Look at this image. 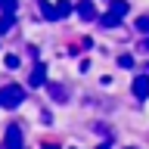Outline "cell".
<instances>
[{
	"mask_svg": "<svg viewBox=\"0 0 149 149\" xmlns=\"http://www.w3.org/2000/svg\"><path fill=\"white\" fill-rule=\"evenodd\" d=\"M40 16H44L47 22H59V16H56V3H50V0H40Z\"/></svg>",
	"mask_w": 149,
	"mask_h": 149,
	"instance_id": "6",
	"label": "cell"
},
{
	"mask_svg": "<svg viewBox=\"0 0 149 149\" xmlns=\"http://www.w3.org/2000/svg\"><path fill=\"white\" fill-rule=\"evenodd\" d=\"M140 50H146V53H149V37H143V44H140Z\"/></svg>",
	"mask_w": 149,
	"mask_h": 149,
	"instance_id": "16",
	"label": "cell"
},
{
	"mask_svg": "<svg viewBox=\"0 0 149 149\" xmlns=\"http://www.w3.org/2000/svg\"><path fill=\"white\" fill-rule=\"evenodd\" d=\"M127 149H134V146H127Z\"/></svg>",
	"mask_w": 149,
	"mask_h": 149,
	"instance_id": "19",
	"label": "cell"
},
{
	"mask_svg": "<svg viewBox=\"0 0 149 149\" xmlns=\"http://www.w3.org/2000/svg\"><path fill=\"white\" fill-rule=\"evenodd\" d=\"M44 81H47V65H44V62H37V65H34V72L28 74V87H40Z\"/></svg>",
	"mask_w": 149,
	"mask_h": 149,
	"instance_id": "5",
	"label": "cell"
},
{
	"mask_svg": "<svg viewBox=\"0 0 149 149\" xmlns=\"http://www.w3.org/2000/svg\"><path fill=\"white\" fill-rule=\"evenodd\" d=\"M78 16H81L84 22L100 19V16H96V3H93V0H81V3H78Z\"/></svg>",
	"mask_w": 149,
	"mask_h": 149,
	"instance_id": "4",
	"label": "cell"
},
{
	"mask_svg": "<svg viewBox=\"0 0 149 149\" xmlns=\"http://www.w3.org/2000/svg\"><path fill=\"white\" fill-rule=\"evenodd\" d=\"M0 9H3V13H16V9H19V0H0Z\"/></svg>",
	"mask_w": 149,
	"mask_h": 149,
	"instance_id": "13",
	"label": "cell"
},
{
	"mask_svg": "<svg viewBox=\"0 0 149 149\" xmlns=\"http://www.w3.org/2000/svg\"><path fill=\"white\" fill-rule=\"evenodd\" d=\"M44 149H56V143H44Z\"/></svg>",
	"mask_w": 149,
	"mask_h": 149,
	"instance_id": "17",
	"label": "cell"
},
{
	"mask_svg": "<svg viewBox=\"0 0 149 149\" xmlns=\"http://www.w3.org/2000/svg\"><path fill=\"white\" fill-rule=\"evenodd\" d=\"M3 65H6V68H19V56H16V53H9L6 59H3Z\"/></svg>",
	"mask_w": 149,
	"mask_h": 149,
	"instance_id": "15",
	"label": "cell"
},
{
	"mask_svg": "<svg viewBox=\"0 0 149 149\" xmlns=\"http://www.w3.org/2000/svg\"><path fill=\"white\" fill-rule=\"evenodd\" d=\"M3 149H22V130H19V124H6V134H3Z\"/></svg>",
	"mask_w": 149,
	"mask_h": 149,
	"instance_id": "2",
	"label": "cell"
},
{
	"mask_svg": "<svg viewBox=\"0 0 149 149\" xmlns=\"http://www.w3.org/2000/svg\"><path fill=\"white\" fill-rule=\"evenodd\" d=\"M22 102H25V87H19V84L0 87V109H19Z\"/></svg>",
	"mask_w": 149,
	"mask_h": 149,
	"instance_id": "1",
	"label": "cell"
},
{
	"mask_svg": "<svg viewBox=\"0 0 149 149\" xmlns=\"http://www.w3.org/2000/svg\"><path fill=\"white\" fill-rule=\"evenodd\" d=\"M50 96H53L56 102H65V100H68V93H65V87H59V84H50Z\"/></svg>",
	"mask_w": 149,
	"mask_h": 149,
	"instance_id": "11",
	"label": "cell"
},
{
	"mask_svg": "<svg viewBox=\"0 0 149 149\" xmlns=\"http://www.w3.org/2000/svg\"><path fill=\"white\" fill-rule=\"evenodd\" d=\"M13 25H16V13H3L0 16V34H9Z\"/></svg>",
	"mask_w": 149,
	"mask_h": 149,
	"instance_id": "7",
	"label": "cell"
},
{
	"mask_svg": "<svg viewBox=\"0 0 149 149\" xmlns=\"http://www.w3.org/2000/svg\"><path fill=\"white\" fill-rule=\"evenodd\" d=\"M134 25H137L140 34H149V16H137V22H134Z\"/></svg>",
	"mask_w": 149,
	"mask_h": 149,
	"instance_id": "12",
	"label": "cell"
},
{
	"mask_svg": "<svg viewBox=\"0 0 149 149\" xmlns=\"http://www.w3.org/2000/svg\"><path fill=\"white\" fill-rule=\"evenodd\" d=\"M96 149H112V146H109V143H100V146H96Z\"/></svg>",
	"mask_w": 149,
	"mask_h": 149,
	"instance_id": "18",
	"label": "cell"
},
{
	"mask_svg": "<svg viewBox=\"0 0 149 149\" xmlns=\"http://www.w3.org/2000/svg\"><path fill=\"white\" fill-rule=\"evenodd\" d=\"M74 13V6L68 3V0H56V16L59 19H65V16H72Z\"/></svg>",
	"mask_w": 149,
	"mask_h": 149,
	"instance_id": "9",
	"label": "cell"
},
{
	"mask_svg": "<svg viewBox=\"0 0 149 149\" xmlns=\"http://www.w3.org/2000/svg\"><path fill=\"white\" fill-rule=\"evenodd\" d=\"M112 13H115V16H127V9H130V3L127 0H112Z\"/></svg>",
	"mask_w": 149,
	"mask_h": 149,
	"instance_id": "10",
	"label": "cell"
},
{
	"mask_svg": "<svg viewBox=\"0 0 149 149\" xmlns=\"http://www.w3.org/2000/svg\"><path fill=\"white\" fill-rule=\"evenodd\" d=\"M130 90H134L137 100H146V96H149V74H137L134 84H130Z\"/></svg>",
	"mask_w": 149,
	"mask_h": 149,
	"instance_id": "3",
	"label": "cell"
},
{
	"mask_svg": "<svg viewBox=\"0 0 149 149\" xmlns=\"http://www.w3.org/2000/svg\"><path fill=\"white\" fill-rule=\"evenodd\" d=\"M100 25L102 28H115V25H121V16H115V13H106V16H100Z\"/></svg>",
	"mask_w": 149,
	"mask_h": 149,
	"instance_id": "8",
	"label": "cell"
},
{
	"mask_svg": "<svg viewBox=\"0 0 149 149\" xmlns=\"http://www.w3.org/2000/svg\"><path fill=\"white\" fill-rule=\"evenodd\" d=\"M118 65H121V68H130V65H134V56H130V53H121L118 56Z\"/></svg>",
	"mask_w": 149,
	"mask_h": 149,
	"instance_id": "14",
	"label": "cell"
}]
</instances>
